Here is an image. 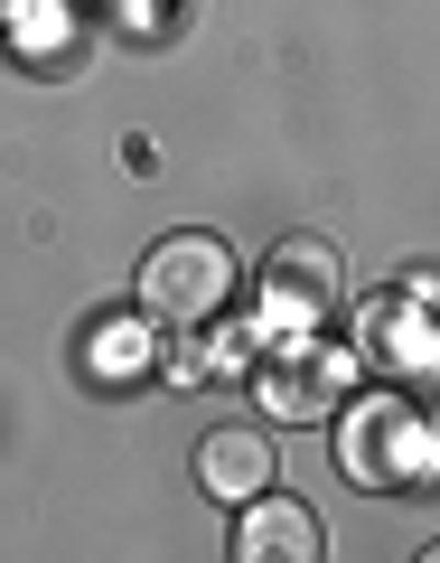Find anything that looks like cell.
I'll use <instances>...</instances> for the list:
<instances>
[{"instance_id":"cell-1","label":"cell","mask_w":440,"mask_h":563,"mask_svg":"<svg viewBox=\"0 0 440 563\" xmlns=\"http://www.w3.org/2000/svg\"><path fill=\"white\" fill-rule=\"evenodd\" d=\"M225 291H235V254H225L216 235H160L150 254H140V310L160 329H206L225 310Z\"/></svg>"},{"instance_id":"cell-2","label":"cell","mask_w":440,"mask_h":563,"mask_svg":"<svg viewBox=\"0 0 440 563\" xmlns=\"http://www.w3.org/2000/svg\"><path fill=\"white\" fill-rule=\"evenodd\" d=\"M338 291H347L338 254H328L319 235H291L272 254V273H262V320L291 329V339H309L319 320H338Z\"/></svg>"},{"instance_id":"cell-4","label":"cell","mask_w":440,"mask_h":563,"mask_svg":"<svg viewBox=\"0 0 440 563\" xmlns=\"http://www.w3.org/2000/svg\"><path fill=\"white\" fill-rule=\"evenodd\" d=\"M198 479H206V498H262L272 488V442L253 422H225V432L198 442Z\"/></svg>"},{"instance_id":"cell-5","label":"cell","mask_w":440,"mask_h":563,"mask_svg":"<svg viewBox=\"0 0 440 563\" xmlns=\"http://www.w3.org/2000/svg\"><path fill=\"white\" fill-rule=\"evenodd\" d=\"M403 442H413V413H403V404H375V422H347V470H357V479H403L394 470Z\"/></svg>"},{"instance_id":"cell-3","label":"cell","mask_w":440,"mask_h":563,"mask_svg":"<svg viewBox=\"0 0 440 563\" xmlns=\"http://www.w3.org/2000/svg\"><path fill=\"white\" fill-rule=\"evenodd\" d=\"M235 554L244 563H309L319 554V517H309L301 498H244V536H235Z\"/></svg>"},{"instance_id":"cell-6","label":"cell","mask_w":440,"mask_h":563,"mask_svg":"<svg viewBox=\"0 0 440 563\" xmlns=\"http://www.w3.org/2000/svg\"><path fill=\"white\" fill-rule=\"evenodd\" d=\"M0 10H10V0H0Z\"/></svg>"}]
</instances>
